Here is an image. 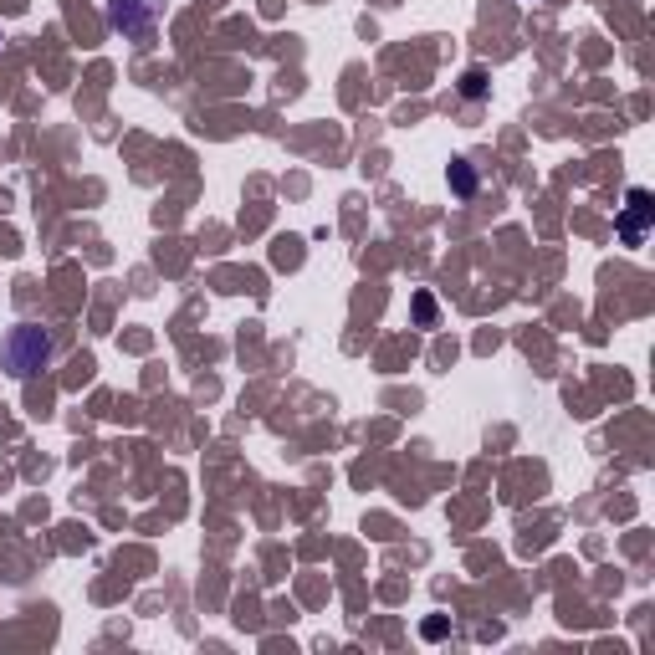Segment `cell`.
<instances>
[{
    "mask_svg": "<svg viewBox=\"0 0 655 655\" xmlns=\"http://www.w3.org/2000/svg\"><path fill=\"white\" fill-rule=\"evenodd\" d=\"M164 16V0H108V26L128 41H149Z\"/></svg>",
    "mask_w": 655,
    "mask_h": 655,
    "instance_id": "cell-2",
    "label": "cell"
},
{
    "mask_svg": "<svg viewBox=\"0 0 655 655\" xmlns=\"http://www.w3.org/2000/svg\"><path fill=\"white\" fill-rule=\"evenodd\" d=\"M415 318H420V323H435V302H430L425 292L415 297Z\"/></svg>",
    "mask_w": 655,
    "mask_h": 655,
    "instance_id": "cell-6",
    "label": "cell"
},
{
    "mask_svg": "<svg viewBox=\"0 0 655 655\" xmlns=\"http://www.w3.org/2000/svg\"><path fill=\"white\" fill-rule=\"evenodd\" d=\"M52 364V333L36 323H16L6 338H0V369L11 379H31L36 369Z\"/></svg>",
    "mask_w": 655,
    "mask_h": 655,
    "instance_id": "cell-1",
    "label": "cell"
},
{
    "mask_svg": "<svg viewBox=\"0 0 655 655\" xmlns=\"http://www.w3.org/2000/svg\"><path fill=\"white\" fill-rule=\"evenodd\" d=\"M0 41H6V36H0Z\"/></svg>",
    "mask_w": 655,
    "mask_h": 655,
    "instance_id": "cell-7",
    "label": "cell"
},
{
    "mask_svg": "<svg viewBox=\"0 0 655 655\" xmlns=\"http://www.w3.org/2000/svg\"><path fill=\"white\" fill-rule=\"evenodd\" d=\"M650 221H655V195L635 185V190L625 195V215H620V241H625V246H640V241H645V231H650Z\"/></svg>",
    "mask_w": 655,
    "mask_h": 655,
    "instance_id": "cell-3",
    "label": "cell"
},
{
    "mask_svg": "<svg viewBox=\"0 0 655 655\" xmlns=\"http://www.w3.org/2000/svg\"><path fill=\"white\" fill-rule=\"evenodd\" d=\"M451 190H456L461 200L476 195V169H471V159H451Z\"/></svg>",
    "mask_w": 655,
    "mask_h": 655,
    "instance_id": "cell-4",
    "label": "cell"
},
{
    "mask_svg": "<svg viewBox=\"0 0 655 655\" xmlns=\"http://www.w3.org/2000/svg\"><path fill=\"white\" fill-rule=\"evenodd\" d=\"M461 98H471V103H482V98H487V72H482V67L461 72Z\"/></svg>",
    "mask_w": 655,
    "mask_h": 655,
    "instance_id": "cell-5",
    "label": "cell"
}]
</instances>
